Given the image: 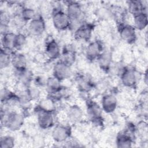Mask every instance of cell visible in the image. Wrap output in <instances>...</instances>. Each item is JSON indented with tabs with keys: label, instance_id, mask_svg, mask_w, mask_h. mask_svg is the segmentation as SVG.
<instances>
[{
	"label": "cell",
	"instance_id": "6da1fadb",
	"mask_svg": "<svg viewBox=\"0 0 148 148\" xmlns=\"http://www.w3.org/2000/svg\"><path fill=\"white\" fill-rule=\"evenodd\" d=\"M1 123L4 127L10 131L16 132L20 130L24 124V116L17 111L9 110L1 107Z\"/></svg>",
	"mask_w": 148,
	"mask_h": 148
},
{
	"label": "cell",
	"instance_id": "7a4b0ae2",
	"mask_svg": "<svg viewBox=\"0 0 148 148\" xmlns=\"http://www.w3.org/2000/svg\"><path fill=\"white\" fill-rule=\"evenodd\" d=\"M65 12L70 20V28L75 30L83 23L84 13L80 3L76 1L68 2Z\"/></svg>",
	"mask_w": 148,
	"mask_h": 148
},
{
	"label": "cell",
	"instance_id": "3957f363",
	"mask_svg": "<svg viewBox=\"0 0 148 148\" xmlns=\"http://www.w3.org/2000/svg\"><path fill=\"white\" fill-rule=\"evenodd\" d=\"M51 13L52 23L56 29L62 31L70 28V20L65 11L54 8Z\"/></svg>",
	"mask_w": 148,
	"mask_h": 148
},
{
	"label": "cell",
	"instance_id": "277c9868",
	"mask_svg": "<svg viewBox=\"0 0 148 148\" xmlns=\"http://www.w3.org/2000/svg\"><path fill=\"white\" fill-rule=\"evenodd\" d=\"M102 109L98 103L92 100L86 102V114L89 120L94 125L99 126L102 124Z\"/></svg>",
	"mask_w": 148,
	"mask_h": 148
},
{
	"label": "cell",
	"instance_id": "5b68a950",
	"mask_svg": "<svg viewBox=\"0 0 148 148\" xmlns=\"http://www.w3.org/2000/svg\"><path fill=\"white\" fill-rule=\"evenodd\" d=\"M35 112L37 116V123L40 129L49 130L54 126V112L42 110L38 106L36 108Z\"/></svg>",
	"mask_w": 148,
	"mask_h": 148
},
{
	"label": "cell",
	"instance_id": "8992f818",
	"mask_svg": "<svg viewBox=\"0 0 148 148\" xmlns=\"http://www.w3.org/2000/svg\"><path fill=\"white\" fill-rule=\"evenodd\" d=\"M121 84L127 88H134L138 83V74L136 71L132 67L124 66L120 75Z\"/></svg>",
	"mask_w": 148,
	"mask_h": 148
},
{
	"label": "cell",
	"instance_id": "52a82bcc",
	"mask_svg": "<svg viewBox=\"0 0 148 148\" xmlns=\"http://www.w3.org/2000/svg\"><path fill=\"white\" fill-rule=\"evenodd\" d=\"M72 75L71 66L61 60L57 61L53 67V76L61 82L69 79Z\"/></svg>",
	"mask_w": 148,
	"mask_h": 148
},
{
	"label": "cell",
	"instance_id": "ba28073f",
	"mask_svg": "<svg viewBox=\"0 0 148 148\" xmlns=\"http://www.w3.org/2000/svg\"><path fill=\"white\" fill-rule=\"evenodd\" d=\"M71 134V129L69 127L58 124L53 127L51 135L53 140L57 143H62L68 141Z\"/></svg>",
	"mask_w": 148,
	"mask_h": 148
},
{
	"label": "cell",
	"instance_id": "9c48e42d",
	"mask_svg": "<svg viewBox=\"0 0 148 148\" xmlns=\"http://www.w3.org/2000/svg\"><path fill=\"white\" fill-rule=\"evenodd\" d=\"M136 30L133 25L127 23H121L119 27L120 38L128 44H132L136 41L137 39Z\"/></svg>",
	"mask_w": 148,
	"mask_h": 148
},
{
	"label": "cell",
	"instance_id": "30bf717a",
	"mask_svg": "<svg viewBox=\"0 0 148 148\" xmlns=\"http://www.w3.org/2000/svg\"><path fill=\"white\" fill-rule=\"evenodd\" d=\"M46 30V23L43 16L38 14L28 23V31L34 36H41Z\"/></svg>",
	"mask_w": 148,
	"mask_h": 148
},
{
	"label": "cell",
	"instance_id": "8fae6325",
	"mask_svg": "<svg viewBox=\"0 0 148 148\" xmlns=\"http://www.w3.org/2000/svg\"><path fill=\"white\" fill-rule=\"evenodd\" d=\"M104 50L102 42L98 40L92 41L86 47V57L88 61L93 62L98 59V57Z\"/></svg>",
	"mask_w": 148,
	"mask_h": 148
},
{
	"label": "cell",
	"instance_id": "7c38bea8",
	"mask_svg": "<svg viewBox=\"0 0 148 148\" xmlns=\"http://www.w3.org/2000/svg\"><path fill=\"white\" fill-rule=\"evenodd\" d=\"M44 54L49 60H55L60 57L61 54V48L59 43L56 39L52 38L46 41Z\"/></svg>",
	"mask_w": 148,
	"mask_h": 148
},
{
	"label": "cell",
	"instance_id": "4fadbf2b",
	"mask_svg": "<svg viewBox=\"0 0 148 148\" xmlns=\"http://www.w3.org/2000/svg\"><path fill=\"white\" fill-rule=\"evenodd\" d=\"M93 28L92 24L83 23L74 31L73 36L77 40L88 42L91 38Z\"/></svg>",
	"mask_w": 148,
	"mask_h": 148
},
{
	"label": "cell",
	"instance_id": "5bb4252c",
	"mask_svg": "<svg viewBox=\"0 0 148 148\" xmlns=\"http://www.w3.org/2000/svg\"><path fill=\"white\" fill-rule=\"evenodd\" d=\"M118 101L117 97L113 94H105L101 99V106L103 112L111 114L117 109Z\"/></svg>",
	"mask_w": 148,
	"mask_h": 148
},
{
	"label": "cell",
	"instance_id": "9a60e30c",
	"mask_svg": "<svg viewBox=\"0 0 148 148\" xmlns=\"http://www.w3.org/2000/svg\"><path fill=\"white\" fill-rule=\"evenodd\" d=\"M28 60L23 53L14 51L12 54L11 65L14 70H23L27 68Z\"/></svg>",
	"mask_w": 148,
	"mask_h": 148
},
{
	"label": "cell",
	"instance_id": "2e32d148",
	"mask_svg": "<svg viewBox=\"0 0 148 148\" xmlns=\"http://www.w3.org/2000/svg\"><path fill=\"white\" fill-rule=\"evenodd\" d=\"M67 117L69 121L77 123L81 121L84 116V113L82 108L77 105L70 106L66 112Z\"/></svg>",
	"mask_w": 148,
	"mask_h": 148
},
{
	"label": "cell",
	"instance_id": "e0dca14e",
	"mask_svg": "<svg viewBox=\"0 0 148 148\" xmlns=\"http://www.w3.org/2000/svg\"><path fill=\"white\" fill-rule=\"evenodd\" d=\"M97 61L101 69L108 72L112 65V54L110 51L104 50Z\"/></svg>",
	"mask_w": 148,
	"mask_h": 148
},
{
	"label": "cell",
	"instance_id": "ac0fdd59",
	"mask_svg": "<svg viewBox=\"0 0 148 148\" xmlns=\"http://www.w3.org/2000/svg\"><path fill=\"white\" fill-rule=\"evenodd\" d=\"M62 86L61 82L54 76H49L46 79L45 87L50 95H53L58 92Z\"/></svg>",
	"mask_w": 148,
	"mask_h": 148
},
{
	"label": "cell",
	"instance_id": "d6986e66",
	"mask_svg": "<svg viewBox=\"0 0 148 148\" xmlns=\"http://www.w3.org/2000/svg\"><path fill=\"white\" fill-rule=\"evenodd\" d=\"M16 34L9 31L1 35V46L2 49L11 52H14V41Z\"/></svg>",
	"mask_w": 148,
	"mask_h": 148
},
{
	"label": "cell",
	"instance_id": "ffe728a7",
	"mask_svg": "<svg viewBox=\"0 0 148 148\" xmlns=\"http://www.w3.org/2000/svg\"><path fill=\"white\" fill-rule=\"evenodd\" d=\"M133 139L129 132L120 133L117 135L116 139V143L117 147L127 148L132 146Z\"/></svg>",
	"mask_w": 148,
	"mask_h": 148
},
{
	"label": "cell",
	"instance_id": "44dd1931",
	"mask_svg": "<svg viewBox=\"0 0 148 148\" xmlns=\"http://www.w3.org/2000/svg\"><path fill=\"white\" fill-rule=\"evenodd\" d=\"M128 10L134 16L140 13H147V6L142 1H130L128 2Z\"/></svg>",
	"mask_w": 148,
	"mask_h": 148
},
{
	"label": "cell",
	"instance_id": "7402d4cb",
	"mask_svg": "<svg viewBox=\"0 0 148 148\" xmlns=\"http://www.w3.org/2000/svg\"><path fill=\"white\" fill-rule=\"evenodd\" d=\"M17 14H18L25 23L29 22L38 15L35 9L29 6H21Z\"/></svg>",
	"mask_w": 148,
	"mask_h": 148
},
{
	"label": "cell",
	"instance_id": "603a6c76",
	"mask_svg": "<svg viewBox=\"0 0 148 148\" xmlns=\"http://www.w3.org/2000/svg\"><path fill=\"white\" fill-rule=\"evenodd\" d=\"M134 27L136 29L142 31L145 29L147 25V14L146 12H142L133 16Z\"/></svg>",
	"mask_w": 148,
	"mask_h": 148
},
{
	"label": "cell",
	"instance_id": "cb8c5ba5",
	"mask_svg": "<svg viewBox=\"0 0 148 148\" xmlns=\"http://www.w3.org/2000/svg\"><path fill=\"white\" fill-rule=\"evenodd\" d=\"M60 57L61 61L71 66H72V65L75 63L76 58L75 50L68 47L63 50V51L61 52Z\"/></svg>",
	"mask_w": 148,
	"mask_h": 148
},
{
	"label": "cell",
	"instance_id": "d4e9b609",
	"mask_svg": "<svg viewBox=\"0 0 148 148\" xmlns=\"http://www.w3.org/2000/svg\"><path fill=\"white\" fill-rule=\"evenodd\" d=\"M78 88L82 92H88L91 90L94 85L93 83L85 76H79L76 78Z\"/></svg>",
	"mask_w": 148,
	"mask_h": 148
},
{
	"label": "cell",
	"instance_id": "484cf974",
	"mask_svg": "<svg viewBox=\"0 0 148 148\" xmlns=\"http://www.w3.org/2000/svg\"><path fill=\"white\" fill-rule=\"evenodd\" d=\"M37 106L42 110L54 112L56 109V101L50 96L42 99Z\"/></svg>",
	"mask_w": 148,
	"mask_h": 148
},
{
	"label": "cell",
	"instance_id": "4316f807",
	"mask_svg": "<svg viewBox=\"0 0 148 148\" xmlns=\"http://www.w3.org/2000/svg\"><path fill=\"white\" fill-rule=\"evenodd\" d=\"M13 53L1 48L0 53V66L1 69H5L11 65L12 54Z\"/></svg>",
	"mask_w": 148,
	"mask_h": 148
},
{
	"label": "cell",
	"instance_id": "83f0119b",
	"mask_svg": "<svg viewBox=\"0 0 148 148\" xmlns=\"http://www.w3.org/2000/svg\"><path fill=\"white\" fill-rule=\"evenodd\" d=\"M27 42V37L25 34L22 32L16 34L14 41V50H20L25 46Z\"/></svg>",
	"mask_w": 148,
	"mask_h": 148
},
{
	"label": "cell",
	"instance_id": "f1b7e54d",
	"mask_svg": "<svg viewBox=\"0 0 148 148\" xmlns=\"http://www.w3.org/2000/svg\"><path fill=\"white\" fill-rule=\"evenodd\" d=\"M14 138L11 135H3L0 139V147L1 148H12L14 146Z\"/></svg>",
	"mask_w": 148,
	"mask_h": 148
},
{
	"label": "cell",
	"instance_id": "f546056e",
	"mask_svg": "<svg viewBox=\"0 0 148 148\" xmlns=\"http://www.w3.org/2000/svg\"><path fill=\"white\" fill-rule=\"evenodd\" d=\"M26 93L31 101L38 99L41 95V91L37 86H29L26 89Z\"/></svg>",
	"mask_w": 148,
	"mask_h": 148
},
{
	"label": "cell",
	"instance_id": "4dcf8cb0",
	"mask_svg": "<svg viewBox=\"0 0 148 148\" xmlns=\"http://www.w3.org/2000/svg\"><path fill=\"white\" fill-rule=\"evenodd\" d=\"M9 14L10 13H9V12L5 10L1 11V15H0L1 24L7 25H9V23L11 21V17Z\"/></svg>",
	"mask_w": 148,
	"mask_h": 148
}]
</instances>
